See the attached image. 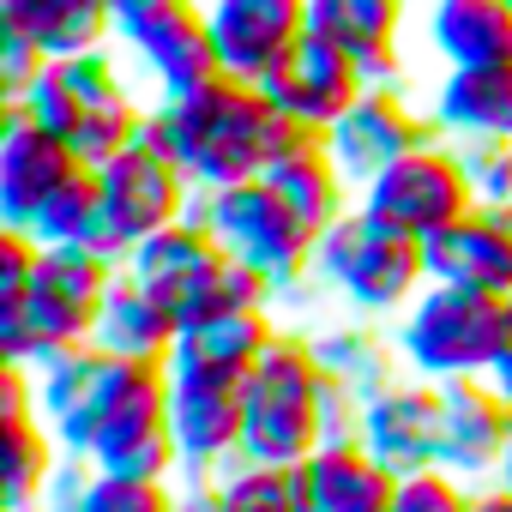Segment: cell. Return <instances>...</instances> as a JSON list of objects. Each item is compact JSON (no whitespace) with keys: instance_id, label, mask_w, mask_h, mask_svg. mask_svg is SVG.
<instances>
[{"instance_id":"1","label":"cell","mask_w":512,"mask_h":512,"mask_svg":"<svg viewBox=\"0 0 512 512\" xmlns=\"http://www.w3.org/2000/svg\"><path fill=\"white\" fill-rule=\"evenodd\" d=\"M278 121L284 115L272 109L266 85L217 73L187 97H151L139 139L169 151L187 169V181L199 193H211V187H235V181L266 175V163L278 151Z\"/></svg>"},{"instance_id":"2","label":"cell","mask_w":512,"mask_h":512,"mask_svg":"<svg viewBox=\"0 0 512 512\" xmlns=\"http://www.w3.org/2000/svg\"><path fill=\"white\" fill-rule=\"evenodd\" d=\"M7 109L49 127L55 139H67L79 151L85 169H97L139 139L151 103H139L133 85L115 73V61L97 49V55H73V61H43V73L19 97H7Z\"/></svg>"},{"instance_id":"3","label":"cell","mask_w":512,"mask_h":512,"mask_svg":"<svg viewBox=\"0 0 512 512\" xmlns=\"http://www.w3.org/2000/svg\"><path fill=\"white\" fill-rule=\"evenodd\" d=\"M115 278H121V260H109L97 247H43V266L25 302L0 308V356L37 368L73 344H91Z\"/></svg>"},{"instance_id":"4","label":"cell","mask_w":512,"mask_h":512,"mask_svg":"<svg viewBox=\"0 0 512 512\" xmlns=\"http://www.w3.org/2000/svg\"><path fill=\"white\" fill-rule=\"evenodd\" d=\"M314 284L362 320H392L428 290V260L416 235L380 223L368 205H350L332 229L314 235Z\"/></svg>"},{"instance_id":"5","label":"cell","mask_w":512,"mask_h":512,"mask_svg":"<svg viewBox=\"0 0 512 512\" xmlns=\"http://www.w3.org/2000/svg\"><path fill=\"white\" fill-rule=\"evenodd\" d=\"M320 398L326 374L314 356V338L278 332L272 350L247 374V428H241V458L247 464H302L326 446L320 428Z\"/></svg>"},{"instance_id":"6","label":"cell","mask_w":512,"mask_h":512,"mask_svg":"<svg viewBox=\"0 0 512 512\" xmlns=\"http://www.w3.org/2000/svg\"><path fill=\"white\" fill-rule=\"evenodd\" d=\"M187 217H199L217 235V247L229 253V260L266 272L278 284V296L308 290V278H314V229L284 205V193L266 175L235 181V187H211V193H193V211Z\"/></svg>"},{"instance_id":"7","label":"cell","mask_w":512,"mask_h":512,"mask_svg":"<svg viewBox=\"0 0 512 512\" xmlns=\"http://www.w3.org/2000/svg\"><path fill=\"white\" fill-rule=\"evenodd\" d=\"M398 356L404 374H422L434 386L446 380H482L500 338H506V296H476L452 284H428L398 314Z\"/></svg>"},{"instance_id":"8","label":"cell","mask_w":512,"mask_h":512,"mask_svg":"<svg viewBox=\"0 0 512 512\" xmlns=\"http://www.w3.org/2000/svg\"><path fill=\"white\" fill-rule=\"evenodd\" d=\"M91 464L127 470V476H181V446L169 428V368L163 362H121L109 356L103 392H97V434Z\"/></svg>"},{"instance_id":"9","label":"cell","mask_w":512,"mask_h":512,"mask_svg":"<svg viewBox=\"0 0 512 512\" xmlns=\"http://www.w3.org/2000/svg\"><path fill=\"white\" fill-rule=\"evenodd\" d=\"M356 205H368L380 223L428 241L434 229L458 223L464 211H476V187H470V169H464V151L458 145H416L404 151L398 163H386L362 193Z\"/></svg>"},{"instance_id":"10","label":"cell","mask_w":512,"mask_h":512,"mask_svg":"<svg viewBox=\"0 0 512 512\" xmlns=\"http://www.w3.org/2000/svg\"><path fill=\"white\" fill-rule=\"evenodd\" d=\"M97 187H103V229H109V253H115V260H127V253L145 235H157L163 223L187 217L193 193H199L187 181V169L169 151L145 145V139H133L127 151L97 163Z\"/></svg>"},{"instance_id":"11","label":"cell","mask_w":512,"mask_h":512,"mask_svg":"<svg viewBox=\"0 0 512 512\" xmlns=\"http://www.w3.org/2000/svg\"><path fill=\"white\" fill-rule=\"evenodd\" d=\"M169 428H175V446H181V476H223L241 458L247 380L169 368Z\"/></svg>"},{"instance_id":"12","label":"cell","mask_w":512,"mask_h":512,"mask_svg":"<svg viewBox=\"0 0 512 512\" xmlns=\"http://www.w3.org/2000/svg\"><path fill=\"white\" fill-rule=\"evenodd\" d=\"M205 31L229 79L266 85L308 43V0H205Z\"/></svg>"},{"instance_id":"13","label":"cell","mask_w":512,"mask_h":512,"mask_svg":"<svg viewBox=\"0 0 512 512\" xmlns=\"http://www.w3.org/2000/svg\"><path fill=\"white\" fill-rule=\"evenodd\" d=\"M223 266H229V253L217 247V235H211L199 217L163 223L157 235H145V241L127 253V260H121V272L139 278L157 302H169L181 326H187L193 314H205V302H211Z\"/></svg>"},{"instance_id":"14","label":"cell","mask_w":512,"mask_h":512,"mask_svg":"<svg viewBox=\"0 0 512 512\" xmlns=\"http://www.w3.org/2000/svg\"><path fill=\"white\" fill-rule=\"evenodd\" d=\"M434 133H440L434 115H416L404 97H392V85H368V91L326 127V145H332L338 169L350 175V187L362 193L386 163H398L404 151L428 145Z\"/></svg>"},{"instance_id":"15","label":"cell","mask_w":512,"mask_h":512,"mask_svg":"<svg viewBox=\"0 0 512 512\" xmlns=\"http://www.w3.org/2000/svg\"><path fill=\"white\" fill-rule=\"evenodd\" d=\"M512 446V404L488 380H446L440 386V470L482 488L500 476Z\"/></svg>"},{"instance_id":"16","label":"cell","mask_w":512,"mask_h":512,"mask_svg":"<svg viewBox=\"0 0 512 512\" xmlns=\"http://www.w3.org/2000/svg\"><path fill=\"white\" fill-rule=\"evenodd\" d=\"M133 61V73L157 91V97H187L199 91L205 79H217V49H211V31H205V0H187L175 13H157L133 31L115 37Z\"/></svg>"},{"instance_id":"17","label":"cell","mask_w":512,"mask_h":512,"mask_svg":"<svg viewBox=\"0 0 512 512\" xmlns=\"http://www.w3.org/2000/svg\"><path fill=\"white\" fill-rule=\"evenodd\" d=\"M362 446H368L392 476L434 470V464H440V386L422 380V374H398L380 398H368Z\"/></svg>"},{"instance_id":"18","label":"cell","mask_w":512,"mask_h":512,"mask_svg":"<svg viewBox=\"0 0 512 512\" xmlns=\"http://www.w3.org/2000/svg\"><path fill=\"white\" fill-rule=\"evenodd\" d=\"M73 169H85V163H79V151L67 139H55L49 127L7 109V121H0V223L31 229L37 211L49 205V193Z\"/></svg>"},{"instance_id":"19","label":"cell","mask_w":512,"mask_h":512,"mask_svg":"<svg viewBox=\"0 0 512 512\" xmlns=\"http://www.w3.org/2000/svg\"><path fill=\"white\" fill-rule=\"evenodd\" d=\"M428 284L476 290V296H512V229L500 211H464L458 223L434 229L422 241Z\"/></svg>"},{"instance_id":"20","label":"cell","mask_w":512,"mask_h":512,"mask_svg":"<svg viewBox=\"0 0 512 512\" xmlns=\"http://www.w3.org/2000/svg\"><path fill=\"white\" fill-rule=\"evenodd\" d=\"M362 91H368L362 61H350L344 49H332V43H320V37H308V43L296 49V61L266 79L272 109L290 115V121H302V127H320V133H326Z\"/></svg>"},{"instance_id":"21","label":"cell","mask_w":512,"mask_h":512,"mask_svg":"<svg viewBox=\"0 0 512 512\" xmlns=\"http://www.w3.org/2000/svg\"><path fill=\"white\" fill-rule=\"evenodd\" d=\"M266 181L284 193V205H290L314 235L332 229V223L356 205V187H350V175L338 169V157H332V145H326L320 127H302V133L266 163Z\"/></svg>"},{"instance_id":"22","label":"cell","mask_w":512,"mask_h":512,"mask_svg":"<svg viewBox=\"0 0 512 512\" xmlns=\"http://www.w3.org/2000/svg\"><path fill=\"white\" fill-rule=\"evenodd\" d=\"M398 25L404 0H308V37L362 61L368 85L398 79Z\"/></svg>"},{"instance_id":"23","label":"cell","mask_w":512,"mask_h":512,"mask_svg":"<svg viewBox=\"0 0 512 512\" xmlns=\"http://www.w3.org/2000/svg\"><path fill=\"white\" fill-rule=\"evenodd\" d=\"M284 326L272 320V308H223V314H199L181 326L169 368H199V374H235L247 380L253 362L272 350Z\"/></svg>"},{"instance_id":"24","label":"cell","mask_w":512,"mask_h":512,"mask_svg":"<svg viewBox=\"0 0 512 512\" xmlns=\"http://www.w3.org/2000/svg\"><path fill=\"white\" fill-rule=\"evenodd\" d=\"M296 476H302L308 512H392V494H398V476L362 440L320 446L314 458L296 464Z\"/></svg>"},{"instance_id":"25","label":"cell","mask_w":512,"mask_h":512,"mask_svg":"<svg viewBox=\"0 0 512 512\" xmlns=\"http://www.w3.org/2000/svg\"><path fill=\"white\" fill-rule=\"evenodd\" d=\"M0 31L43 49V61L97 55L115 37L109 0H0Z\"/></svg>"},{"instance_id":"26","label":"cell","mask_w":512,"mask_h":512,"mask_svg":"<svg viewBox=\"0 0 512 512\" xmlns=\"http://www.w3.org/2000/svg\"><path fill=\"white\" fill-rule=\"evenodd\" d=\"M422 37L446 67H512V0H434Z\"/></svg>"},{"instance_id":"27","label":"cell","mask_w":512,"mask_h":512,"mask_svg":"<svg viewBox=\"0 0 512 512\" xmlns=\"http://www.w3.org/2000/svg\"><path fill=\"white\" fill-rule=\"evenodd\" d=\"M175 338H181L175 308H169V302H157L139 278H127V272H121V278H115V290H109V302H103V314H97L91 344H97L103 356H121V362H163V368H169Z\"/></svg>"},{"instance_id":"28","label":"cell","mask_w":512,"mask_h":512,"mask_svg":"<svg viewBox=\"0 0 512 512\" xmlns=\"http://www.w3.org/2000/svg\"><path fill=\"white\" fill-rule=\"evenodd\" d=\"M428 115L446 139H512V67H446Z\"/></svg>"},{"instance_id":"29","label":"cell","mask_w":512,"mask_h":512,"mask_svg":"<svg viewBox=\"0 0 512 512\" xmlns=\"http://www.w3.org/2000/svg\"><path fill=\"white\" fill-rule=\"evenodd\" d=\"M55 464H61V440L43 422V410L0 416V506L7 512H37Z\"/></svg>"},{"instance_id":"30","label":"cell","mask_w":512,"mask_h":512,"mask_svg":"<svg viewBox=\"0 0 512 512\" xmlns=\"http://www.w3.org/2000/svg\"><path fill=\"white\" fill-rule=\"evenodd\" d=\"M314 356H320V374H326L332 386L356 392V398H380V392L398 380V368H404L398 338L374 332L368 320H356V326H332V332H314Z\"/></svg>"},{"instance_id":"31","label":"cell","mask_w":512,"mask_h":512,"mask_svg":"<svg viewBox=\"0 0 512 512\" xmlns=\"http://www.w3.org/2000/svg\"><path fill=\"white\" fill-rule=\"evenodd\" d=\"M31 235H37L43 247H97V253H109L97 169H73V175H67V181L49 193V205L37 211ZM109 260H115V253H109Z\"/></svg>"},{"instance_id":"32","label":"cell","mask_w":512,"mask_h":512,"mask_svg":"<svg viewBox=\"0 0 512 512\" xmlns=\"http://www.w3.org/2000/svg\"><path fill=\"white\" fill-rule=\"evenodd\" d=\"M217 512H308V494H302V476L290 464L235 458L217 476Z\"/></svg>"},{"instance_id":"33","label":"cell","mask_w":512,"mask_h":512,"mask_svg":"<svg viewBox=\"0 0 512 512\" xmlns=\"http://www.w3.org/2000/svg\"><path fill=\"white\" fill-rule=\"evenodd\" d=\"M85 512H181V488L163 482V476H127V470L97 464Z\"/></svg>"},{"instance_id":"34","label":"cell","mask_w":512,"mask_h":512,"mask_svg":"<svg viewBox=\"0 0 512 512\" xmlns=\"http://www.w3.org/2000/svg\"><path fill=\"white\" fill-rule=\"evenodd\" d=\"M482 211H512V139H452Z\"/></svg>"},{"instance_id":"35","label":"cell","mask_w":512,"mask_h":512,"mask_svg":"<svg viewBox=\"0 0 512 512\" xmlns=\"http://www.w3.org/2000/svg\"><path fill=\"white\" fill-rule=\"evenodd\" d=\"M470 482H458L452 470H416V476H398V494H392V512H470Z\"/></svg>"},{"instance_id":"36","label":"cell","mask_w":512,"mask_h":512,"mask_svg":"<svg viewBox=\"0 0 512 512\" xmlns=\"http://www.w3.org/2000/svg\"><path fill=\"white\" fill-rule=\"evenodd\" d=\"M37 266H43V241L19 223H0V308L25 302V290L37 284Z\"/></svg>"},{"instance_id":"37","label":"cell","mask_w":512,"mask_h":512,"mask_svg":"<svg viewBox=\"0 0 512 512\" xmlns=\"http://www.w3.org/2000/svg\"><path fill=\"white\" fill-rule=\"evenodd\" d=\"M91 476H97V464H91V458H79V452H61V464H55V476H49V488H43L37 512H85Z\"/></svg>"},{"instance_id":"38","label":"cell","mask_w":512,"mask_h":512,"mask_svg":"<svg viewBox=\"0 0 512 512\" xmlns=\"http://www.w3.org/2000/svg\"><path fill=\"white\" fill-rule=\"evenodd\" d=\"M37 73H43V49H31L13 31H0V97H19Z\"/></svg>"},{"instance_id":"39","label":"cell","mask_w":512,"mask_h":512,"mask_svg":"<svg viewBox=\"0 0 512 512\" xmlns=\"http://www.w3.org/2000/svg\"><path fill=\"white\" fill-rule=\"evenodd\" d=\"M175 7H187V0H109V19H115V37H121V31H133L157 13H175Z\"/></svg>"},{"instance_id":"40","label":"cell","mask_w":512,"mask_h":512,"mask_svg":"<svg viewBox=\"0 0 512 512\" xmlns=\"http://www.w3.org/2000/svg\"><path fill=\"white\" fill-rule=\"evenodd\" d=\"M506 404H512V296H506V338H500V350H494V362H488V374H482Z\"/></svg>"},{"instance_id":"41","label":"cell","mask_w":512,"mask_h":512,"mask_svg":"<svg viewBox=\"0 0 512 512\" xmlns=\"http://www.w3.org/2000/svg\"><path fill=\"white\" fill-rule=\"evenodd\" d=\"M470 512H512V488L494 476V482H482L476 494H470Z\"/></svg>"},{"instance_id":"42","label":"cell","mask_w":512,"mask_h":512,"mask_svg":"<svg viewBox=\"0 0 512 512\" xmlns=\"http://www.w3.org/2000/svg\"><path fill=\"white\" fill-rule=\"evenodd\" d=\"M500 482L512 488V446H506V464H500Z\"/></svg>"},{"instance_id":"43","label":"cell","mask_w":512,"mask_h":512,"mask_svg":"<svg viewBox=\"0 0 512 512\" xmlns=\"http://www.w3.org/2000/svg\"><path fill=\"white\" fill-rule=\"evenodd\" d=\"M500 217H506V229H512V211H500Z\"/></svg>"},{"instance_id":"44","label":"cell","mask_w":512,"mask_h":512,"mask_svg":"<svg viewBox=\"0 0 512 512\" xmlns=\"http://www.w3.org/2000/svg\"><path fill=\"white\" fill-rule=\"evenodd\" d=\"M404 7H410V0H404Z\"/></svg>"}]
</instances>
